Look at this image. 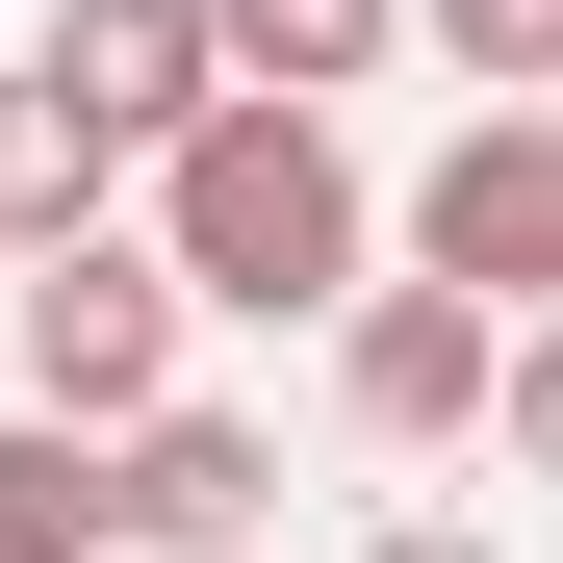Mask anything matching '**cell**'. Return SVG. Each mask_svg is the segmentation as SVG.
<instances>
[{
    "mask_svg": "<svg viewBox=\"0 0 563 563\" xmlns=\"http://www.w3.org/2000/svg\"><path fill=\"white\" fill-rule=\"evenodd\" d=\"M154 256L206 282V308H385V282H358V154H333V103H231L206 154L154 179Z\"/></svg>",
    "mask_w": 563,
    "mask_h": 563,
    "instance_id": "cell-1",
    "label": "cell"
},
{
    "mask_svg": "<svg viewBox=\"0 0 563 563\" xmlns=\"http://www.w3.org/2000/svg\"><path fill=\"white\" fill-rule=\"evenodd\" d=\"M179 308H206V282H179L154 231H103V256H52V282H0V333H26V410L52 435H154V410H206V385H179Z\"/></svg>",
    "mask_w": 563,
    "mask_h": 563,
    "instance_id": "cell-2",
    "label": "cell"
},
{
    "mask_svg": "<svg viewBox=\"0 0 563 563\" xmlns=\"http://www.w3.org/2000/svg\"><path fill=\"white\" fill-rule=\"evenodd\" d=\"M410 282H461V308L563 333V103H487V129L410 179Z\"/></svg>",
    "mask_w": 563,
    "mask_h": 563,
    "instance_id": "cell-3",
    "label": "cell"
},
{
    "mask_svg": "<svg viewBox=\"0 0 563 563\" xmlns=\"http://www.w3.org/2000/svg\"><path fill=\"white\" fill-rule=\"evenodd\" d=\"M26 77H77V103H103L154 179L231 129V26H206V0H52V52H26Z\"/></svg>",
    "mask_w": 563,
    "mask_h": 563,
    "instance_id": "cell-4",
    "label": "cell"
},
{
    "mask_svg": "<svg viewBox=\"0 0 563 563\" xmlns=\"http://www.w3.org/2000/svg\"><path fill=\"white\" fill-rule=\"evenodd\" d=\"M358 435H512V308H461V282H385V308L333 333Z\"/></svg>",
    "mask_w": 563,
    "mask_h": 563,
    "instance_id": "cell-5",
    "label": "cell"
},
{
    "mask_svg": "<svg viewBox=\"0 0 563 563\" xmlns=\"http://www.w3.org/2000/svg\"><path fill=\"white\" fill-rule=\"evenodd\" d=\"M103 206H129V129L77 103V77H0V256H103Z\"/></svg>",
    "mask_w": 563,
    "mask_h": 563,
    "instance_id": "cell-6",
    "label": "cell"
},
{
    "mask_svg": "<svg viewBox=\"0 0 563 563\" xmlns=\"http://www.w3.org/2000/svg\"><path fill=\"white\" fill-rule=\"evenodd\" d=\"M256 487H282L256 410H154V435H129V538H154V563H256Z\"/></svg>",
    "mask_w": 563,
    "mask_h": 563,
    "instance_id": "cell-7",
    "label": "cell"
},
{
    "mask_svg": "<svg viewBox=\"0 0 563 563\" xmlns=\"http://www.w3.org/2000/svg\"><path fill=\"white\" fill-rule=\"evenodd\" d=\"M103 538H129V461L26 410V435H0V563H103Z\"/></svg>",
    "mask_w": 563,
    "mask_h": 563,
    "instance_id": "cell-8",
    "label": "cell"
},
{
    "mask_svg": "<svg viewBox=\"0 0 563 563\" xmlns=\"http://www.w3.org/2000/svg\"><path fill=\"white\" fill-rule=\"evenodd\" d=\"M206 26H231V103H333V77L410 26V0H206Z\"/></svg>",
    "mask_w": 563,
    "mask_h": 563,
    "instance_id": "cell-9",
    "label": "cell"
},
{
    "mask_svg": "<svg viewBox=\"0 0 563 563\" xmlns=\"http://www.w3.org/2000/svg\"><path fill=\"white\" fill-rule=\"evenodd\" d=\"M410 26H435L461 77H512V103H538V77H563V0H410Z\"/></svg>",
    "mask_w": 563,
    "mask_h": 563,
    "instance_id": "cell-10",
    "label": "cell"
},
{
    "mask_svg": "<svg viewBox=\"0 0 563 563\" xmlns=\"http://www.w3.org/2000/svg\"><path fill=\"white\" fill-rule=\"evenodd\" d=\"M512 461L563 487V333H512Z\"/></svg>",
    "mask_w": 563,
    "mask_h": 563,
    "instance_id": "cell-11",
    "label": "cell"
},
{
    "mask_svg": "<svg viewBox=\"0 0 563 563\" xmlns=\"http://www.w3.org/2000/svg\"><path fill=\"white\" fill-rule=\"evenodd\" d=\"M358 563H512V538H461V512H385V538H358Z\"/></svg>",
    "mask_w": 563,
    "mask_h": 563,
    "instance_id": "cell-12",
    "label": "cell"
}]
</instances>
